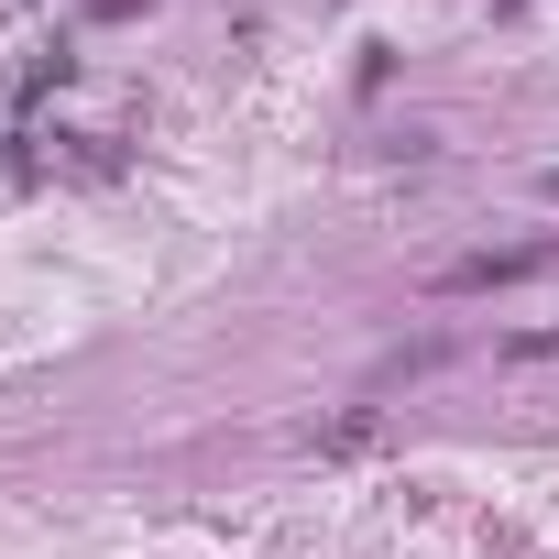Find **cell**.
<instances>
[{
  "instance_id": "2",
  "label": "cell",
  "mask_w": 559,
  "mask_h": 559,
  "mask_svg": "<svg viewBox=\"0 0 559 559\" xmlns=\"http://www.w3.org/2000/svg\"><path fill=\"white\" fill-rule=\"evenodd\" d=\"M548 198H559V176H548Z\"/></svg>"
},
{
  "instance_id": "1",
  "label": "cell",
  "mask_w": 559,
  "mask_h": 559,
  "mask_svg": "<svg viewBox=\"0 0 559 559\" xmlns=\"http://www.w3.org/2000/svg\"><path fill=\"white\" fill-rule=\"evenodd\" d=\"M559 241H504V252H461L439 263V297H493V286H526V274H548Z\"/></svg>"
}]
</instances>
